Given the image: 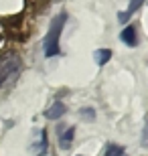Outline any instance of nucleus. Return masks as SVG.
Listing matches in <instances>:
<instances>
[{"mask_svg": "<svg viewBox=\"0 0 148 156\" xmlns=\"http://www.w3.org/2000/svg\"><path fill=\"white\" fill-rule=\"evenodd\" d=\"M79 114H81V116H83V118H87V120H89V122H93V120H96V112L91 110V108H87V110H85V108H83V110H81Z\"/></svg>", "mask_w": 148, "mask_h": 156, "instance_id": "10", "label": "nucleus"}, {"mask_svg": "<svg viewBox=\"0 0 148 156\" xmlns=\"http://www.w3.org/2000/svg\"><path fill=\"white\" fill-rule=\"evenodd\" d=\"M65 112H67L65 104H61V101H55V104H53L51 108L45 112V118H47V120H59V118H61Z\"/></svg>", "mask_w": 148, "mask_h": 156, "instance_id": "6", "label": "nucleus"}, {"mask_svg": "<svg viewBox=\"0 0 148 156\" xmlns=\"http://www.w3.org/2000/svg\"><path fill=\"white\" fill-rule=\"evenodd\" d=\"M77 156H81V154H77Z\"/></svg>", "mask_w": 148, "mask_h": 156, "instance_id": "12", "label": "nucleus"}, {"mask_svg": "<svg viewBox=\"0 0 148 156\" xmlns=\"http://www.w3.org/2000/svg\"><path fill=\"white\" fill-rule=\"evenodd\" d=\"M73 136H75V128L73 126L65 128V130L61 132V136H59V146H61V150H69V148H71Z\"/></svg>", "mask_w": 148, "mask_h": 156, "instance_id": "5", "label": "nucleus"}, {"mask_svg": "<svg viewBox=\"0 0 148 156\" xmlns=\"http://www.w3.org/2000/svg\"><path fill=\"white\" fill-rule=\"evenodd\" d=\"M33 152H34V156H43V154H47V132H45V130H41V134H39V142L33 146Z\"/></svg>", "mask_w": 148, "mask_h": 156, "instance_id": "7", "label": "nucleus"}, {"mask_svg": "<svg viewBox=\"0 0 148 156\" xmlns=\"http://www.w3.org/2000/svg\"><path fill=\"white\" fill-rule=\"evenodd\" d=\"M144 2H146V0H130L128 8H126L124 12H118V20H120V23H128V20H130V16L144 4Z\"/></svg>", "mask_w": 148, "mask_h": 156, "instance_id": "4", "label": "nucleus"}, {"mask_svg": "<svg viewBox=\"0 0 148 156\" xmlns=\"http://www.w3.org/2000/svg\"><path fill=\"white\" fill-rule=\"evenodd\" d=\"M65 23H67V14H65V12H59L57 16L51 20L49 33H47V37H45V57H47V59L61 55L59 39H61V33H63V27H65Z\"/></svg>", "mask_w": 148, "mask_h": 156, "instance_id": "1", "label": "nucleus"}, {"mask_svg": "<svg viewBox=\"0 0 148 156\" xmlns=\"http://www.w3.org/2000/svg\"><path fill=\"white\" fill-rule=\"evenodd\" d=\"M110 59H112V51H110V49H97V51L93 53V61H96V65H99V67H103Z\"/></svg>", "mask_w": 148, "mask_h": 156, "instance_id": "8", "label": "nucleus"}, {"mask_svg": "<svg viewBox=\"0 0 148 156\" xmlns=\"http://www.w3.org/2000/svg\"><path fill=\"white\" fill-rule=\"evenodd\" d=\"M142 146H148V122L144 124V132H142Z\"/></svg>", "mask_w": 148, "mask_h": 156, "instance_id": "11", "label": "nucleus"}, {"mask_svg": "<svg viewBox=\"0 0 148 156\" xmlns=\"http://www.w3.org/2000/svg\"><path fill=\"white\" fill-rule=\"evenodd\" d=\"M120 39H122V43H124L126 47H136L138 45V33H136V29H134V24H128V27L120 33Z\"/></svg>", "mask_w": 148, "mask_h": 156, "instance_id": "3", "label": "nucleus"}, {"mask_svg": "<svg viewBox=\"0 0 148 156\" xmlns=\"http://www.w3.org/2000/svg\"><path fill=\"white\" fill-rule=\"evenodd\" d=\"M23 71V59L16 53H6L0 57V87H6L14 83Z\"/></svg>", "mask_w": 148, "mask_h": 156, "instance_id": "2", "label": "nucleus"}, {"mask_svg": "<svg viewBox=\"0 0 148 156\" xmlns=\"http://www.w3.org/2000/svg\"><path fill=\"white\" fill-rule=\"evenodd\" d=\"M106 156H124V146L110 144L108 150H106Z\"/></svg>", "mask_w": 148, "mask_h": 156, "instance_id": "9", "label": "nucleus"}]
</instances>
